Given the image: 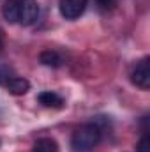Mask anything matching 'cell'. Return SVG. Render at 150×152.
<instances>
[{"mask_svg":"<svg viewBox=\"0 0 150 152\" xmlns=\"http://www.w3.org/2000/svg\"><path fill=\"white\" fill-rule=\"evenodd\" d=\"M101 142V129L95 124H85L78 127L71 138V147L74 152H90Z\"/></svg>","mask_w":150,"mask_h":152,"instance_id":"obj_1","label":"cell"},{"mask_svg":"<svg viewBox=\"0 0 150 152\" xmlns=\"http://www.w3.org/2000/svg\"><path fill=\"white\" fill-rule=\"evenodd\" d=\"M131 81L136 87H140L141 90H147L150 87V60H149V57L141 58L136 64V67L131 73Z\"/></svg>","mask_w":150,"mask_h":152,"instance_id":"obj_2","label":"cell"},{"mask_svg":"<svg viewBox=\"0 0 150 152\" xmlns=\"http://www.w3.org/2000/svg\"><path fill=\"white\" fill-rule=\"evenodd\" d=\"M18 5H20V21L18 23H21L25 27L36 23L39 16L37 0H18Z\"/></svg>","mask_w":150,"mask_h":152,"instance_id":"obj_3","label":"cell"},{"mask_svg":"<svg viewBox=\"0 0 150 152\" xmlns=\"http://www.w3.org/2000/svg\"><path fill=\"white\" fill-rule=\"evenodd\" d=\"M87 9V0H60L58 11L66 20L79 18Z\"/></svg>","mask_w":150,"mask_h":152,"instance_id":"obj_4","label":"cell"},{"mask_svg":"<svg viewBox=\"0 0 150 152\" xmlns=\"http://www.w3.org/2000/svg\"><path fill=\"white\" fill-rule=\"evenodd\" d=\"M4 87H5V88L9 90V94H12V96H23V94H27V92L30 90V81L25 80V78H20V76H12Z\"/></svg>","mask_w":150,"mask_h":152,"instance_id":"obj_5","label":"cell"},{"mask_svg":"<svg viewBox=\"0 0 150 152\" xmlns=\"http://www.w3.org/2000/svg\"><path fill=\"white\" fill-rule=\"evenodd\" d=\"M2 16L7 23H18L20 21V5L18 0H5L2 5Z\"/></svg>","mask_w":150,"mask_h":152,"instance_id":"obj_6","label":"cell"},{"mask_svg":"<svg viewBox=\"0 0 150 152\" xmlns=\"http://www.w3.org/2000/svg\"><path fill=\"white\" fill-rule=\"evenodd\" d=\"M39 103L42 104V106H48V108H60L62 104H64V99L58 96V94H55V92H51V90H46V92H41L37 96Z\"/></svg>","mask_w":150,"mask_h":152,"instance_id":"obj_7","label":"cell"},{"mask_svg":"<svg viewBox=\"0 0 150 152\" xmlns=\"http://www.w3.org/2000/svg\"><path fill=\"white\" fill-rule=\"evenodd\" d=\"M39 60L44 64V66H48V67H60L62 66V57L57 53V51H53V50H44L41 55H39Z\"/></svg>","mask_w":150,"mask_h":152,"instance_id":"obj_8","label":"cell"},{"mask_svg":"<svg viewBox=\"0 0 150 152\" xmlns=\"http://www.w3.org/2000/svg\"><path fill=\"white\" fill-rule=\"evenodd\" d=\"M32 152H58V147H57V142L51 140V138H41L36 142Z\"/></svg>","mask_w":150,"mask_h":152,"instance_id":"obj_9","label":"cell"},{"mask_svg":"<svg viewBox=\"0 0 150 152\" xmlns=\"http://www.w3.org/2000/svg\"><path fill=\"white\" fill-rule=\"evenodd\" d=\"M12 71L7 67V66H0V85H5L11 78H12Z\"/></svg>","mask_w":150,"mask_h":152,"instance_id":"obj_10","label":"cell"},{"mask_svg":"<svg viewBox=\"0 0 150 152\" xmlns=\"http://www.w3.org/2000/svg\"><path fill=\"white\" fill-rule=\"evenodd\" d=\"M138 152H150V140L147 134L141 136V140L138 143Z\"/></svg>","mask_w":150,"mask_h":152,"instance_id":"obj_11","label":"cell"},{"mask_svg":"<svg viewBox=\"0 0 150 152\" xmlns=\"http://www.w3.org/2000/svg\"><path fill=\"white\" fill-rule=\"evenodd\" d=\"M95 2H97V5L103 7V9H111L117 0H95Z\"/></svg>","mask_w":150,"mask_h":152,"instance_id":"obj_12","label":"cell"},{"mask_svg":"<svg viewBox=\"0 0 150 152\" xmlns=\"http://www.w3.org/2000/svg\"><path fill=\"white\" fill-rule=\"evenodd\" d=\"M2 48H4V32L0 30V53H2Z\"/></svg>","mask_w":150,"mask_h":152,"instance_id":"obj_13","label":"cell"}]
</instances>
